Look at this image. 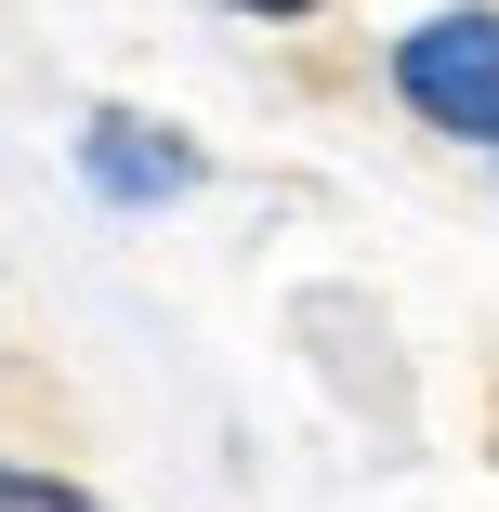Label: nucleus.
Listing matches in <instances>:
<instances>
[{
	"instance_id": "obj_1",
	"label": "nucleus",
	"mask_w": 499,
	"mask_h": 512,
	"mask_svg": "<svg viewBox=\"0 0 499 512\" xmlns=\"http://www.w3.org/2000/svg\"><path fill=\"white\" fill-rule=\"evenodd\" d=\"M394 106H408L434 145H486L499 158V0H434V14L381 53Z\"/></svg>"
},
{
	"instance_id": "obj_2",
	"label": "nucleus",
	"mask_w": 499,
	"mask_h": 512,
	"mask_svg": "<svg viewBox=\"0 0 499 512\" xmlns=\"http://www.w3.org/2000/svg\"><path fill=\"white\" fill-rule=\"evenodd\" d=\"M79 184L145 224V211H184V197L211 184V145L171 132V119H145V106H92L79 119Z\"/></svg>"
},
{
	"instance_id": "obj_3",
	"label": "nucleus",
	"mask_w": 499,
	"mask_h": 512,
	"mask_svg": "<svg viewBox=\"0 0 499 512\" xmlns=\"http://www.w3.org/2000/svg\"><path fill=\"white\" fill-rule=\"evenodd\" d=\"M0 512H106V499H92L79 473H53V460H14V447H0Z\"/></svg>"
},
{
	"instance_id": "obj_4",
	"label": "nucleus",
	"mask_w": 499,
	"mask_h": 512,
	"mask_svg": "<svg viewBox=\"0 0 499 512\" xmlns=\"http://www.w3.org/2000/svg\"><path fill=\"white\" fill-rule=\"evenodd\" d=\"M224 14H250V27H316L329 0H224Z\"/></svg>"
}]
</instances>
